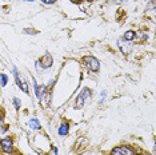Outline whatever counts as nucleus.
Segmentation results:
<instances>
[{
    "instance_id": "obj_1",
    "label": "nucleus",
    "mask_w": 156,
    "mask_h": 155,
    "mask_svg": "<svg viewBox=\"0 0 156 155\" xmlns=\"http://www.w3.org/2000/svg\"><path fill=\"white\" fill-rule=\"evenodd\" d=\"M83 63L86 64V67L90 71L96 72V71H99V68H100V63H99V60L96 58H94V56H84Z\"/></svg>"
},
{
    "instance_id": "obj_2",
    "label": "nucleus",
    "mask_w": 156,
    "mask_h": 155,
    "mask_svg": "<svg viewBox=\"0 0 156 155\" xmlns=\"http://www.w3.org/2000/svg\"><path fill=\"white\" fill-rule=\"evenodd\" d=\"M90 96H91L90 90L84 88L83 91H81V94L77 96V99H76V108H81V107H83L84 103H86V100L90 99Z\"/></svg>"
},
{
    "instance_id": "obj_3",
    "label": "nucleus",
    "mask_w": 156,
    "mask_h": 155,
    "mask_svg": "<svg viewBox=\"0 0 156 155\" xmlns=\"http://www.w3.org/2000/svg\"><path fill=\"white\" fill-rule=\"evenodd\" d=\"M0 147L5 154H11L13 150V142L11 138H4L0 140Z\"/></svg>"
},
{
    "instance_id": "obj_4",
    "label": "nucleus",
    "mask_w": 156,
    "mask_h": 155,
    "mask_svg": "<svg viewBox=\"0 0 156 155\" xmlns=\"http://www.w3.org/2000/svg\"><path fill=\"white\" fill-rule=\"evenodd\" d=\"M112 155H135V151L127 146H119L112 150Z\"/></svg>"
},
{
    "instance_id": "obj_5",
    "label": "nucleus",
    "mask_w": 156,
    "mask_h": 155,
    "mask_svg": "<svg viewBox=\"0 0 156 155\" xmlns=\"http://www.w3.org/2000/svg\"><path fill=\"white\" fill-rule=\"evenodd\" d=\"M118 43H119V47H120V50H122V52H123V54H126V55H128L129 52L132 51V48H133L131 43H123L122 39H120Z\"/></svg>"
},
{
    "instance_id": "obj_6",
    "label": "nucleus",
    "mask_w": 156,
    "mask_h": 155,
    "mask_svg": "<svg viewBox=\"0 0 156 155\" xmlns=\"http://www.w3.org/2000/svg\"><path fill=\"white\" fill-rule=\"evenodd\" d=\"M40 64H41V67H43V70L49 68V67L52 66V56H51V55L43 56V59L40 60Z\"/></svg>"
},
{
    "instance_id": "obj_7",
    "label": "nucleus",
    "mask_w": 156,
    "mask_h": 155,
    "mask_svg": "<svg viewBox=\"0 0 156 155\" xmlns=\"http://www.w3.org/2000/svg\"><path fill=\"white\" fill-rule=\"evenodd\" d=\"M68 131H69V124L64 122V123H62V124L59 126L58 134H59V135H62V136H64V135H67V134H68Z\"/></svg>"
},
{
    "instance_id": "obj_8",
    "label": "nucleus",
    "mask_w": 156,
    "mask_h": 155,
    "mask_svg": "<svg viewBox=\"0 0 156 155\" xmlns=\"http://www.w3.org/2000/svg\"><path fill=\"white\" fill-rule=\"evenodd\" d=\"M136 38V34L133 32V31H127L126 34H124V40L126 41H131V40H133V39Z\"/></svg>"
},
{
    "instance_id": "obj_9",
    "label": "nucleus",
    "mask_w": 156,
    "mask_h": 155,
    "mask_svg": "<svg viewBox=\"0 0 156 155\" xmlns=\"http://www.w3.org/2000/svg\"><path fill=\"white\" fill-rule=\"evenodd\" d=\"M32 82H34V90H35V95H36V98L39 100L41 99V94H40V87H39V84L37 82L35 79H32Z\"/></svg>"
},
{
    "instance_id": "obj_10",
    "label": "nucleus",
    "mask_w": 156,
    "mask_h": 155,
    "mask_svg": "<svg viewBox=\"0 0 156 155\" xmlns=\"http://www.w3.org/2000/svg\"><path fill=\"white\" fill-rule=\"evenodd\" d=\"M30 127L31 128H35V130H37V128H40V122L37 121V119H31L30 121Z\"/></svg>"
},
{
    "instance_id": "obj_11",
    "label": "nucleus",
    "mask_w": 156,
    "mask_h": 155,
    "mask_svg": "<svg viewBox=\"0 0 156 155\" xmlns=\"http://www.w3.org/2000/svg\"><path fill=\"white\" fill-rule=\"evenodd\" d=\"M7 82H8V76H7L5 74H0V86L5 87L7 86Z\"/></svg>"
},
{
    "instance_id": "obj_12",
    "label": "nucleus",
    "mask_w": 156,
    "mask_h": 155,
    "mask_svg": "<svg viewBox=\"0 0 156 155\" xmlns=\"http://www.w3.org/2000/svg\"><path fill=\"white\" fill-rule=\"evenodd\" d=\"M105 98H107V92H105V91H101V94H100V100H99V104H101L105 100Z\"/></svg>"
},
{
    "instance_id": "obj_13",
    "label": "nucleus",
    "mask_w": 156,
    "mask_h": 155,
    "mask_svg": "<svg viewBox=\"0 0 156 155\" xmlns=\"http://www.w3.org/2000/svg\"><path fill=\"white\" fill-rule=\"evenodd\" d=\"M13 104H15V108H16V110H19V108H20V104H22V102L17 99V98H13Z\"/></svg>"
},
{
    "instance_id": "obj_14",
    "label": "nucleus",
    "mask_w": 156,
    "mask_h": 155,
    "mask_svg": "<svg viewBox=\"0 0 156 155\" xmlns=\"http://www.w3.org/2000/svg\"><path fill=\"white\" fill-rule=\"evenodd\" d=\"M41 2H43L44 4H52V3H55L56 0H41Z\"/></svg>"
},
{
    "instance_id": "obj_15",
    "label": "nucleus",
    "mask_w": 156,
    "mask_h": 155,
    "mask_svg": "<svg viewBox=\"0 0 156 155\" xmlns=\"http://www.w3.org/2000/svg\"><path fill=\"white\" fill-rule=\"evenodd\" d=\"M124 2H127V0H116V3H124Z\"/></svg>"
},
{
    "instance_id": "obj_16",
    "label": "nucleus",
    "mask_w": 156,
    "mask_h": 155,
    "mask_svg": "<svg viewBox=\"0 0 156 155\" xmlns=\"http://www.w3.org/2000/svg\"><path fill=\"white\" fill-rule=\"evenodd\" d=\"M26 2H34V0H26Z\"/></svg>"
},
{
    "instance_id": "obj_17",
    "label": "nucleus",
    "mask_w": 156,
    "mask_h": 155,
    "mask_svg": "<svg viewBox=\"0 0 156 155\" xmlns=\"http://www.w3.org/2000/svg\"><path fill=\"white\" fill-rule=\"evenodd\" d=\"M72 2H80V0H72Z\"/></svg>"
}]
</instances>
